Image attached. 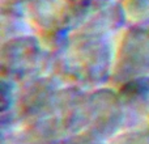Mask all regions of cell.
<instances>
[{
	"instance_id": "8",
	"label": "cell",
	"mask_w": 149,
	"mask_h": 144,
	"mask_svg": "<svg viewBox=\"0 0 149 144\" xmlns=\"http://www.w3.org/2000/svg\"><path fill=\"white\" fill-rule=\"evenodd\" d=\"M33 26L25 9V3L17 4H1L0 17V33L1 42L15 37L31 33Z\"/></svg>"
},
{
	"instance_id": "10",
	"label": "cell",
	"mask_w": 149,
	"mask_h": 144,
	"mask_svg": "<svg viewBox=\"0 0 149 144\" xmlns=\"http://www.w3.org/2000/svg\"><path fill=\"white\" fill-rule=\"evenodd\" d=\"M18 84L7 77H1L0 82V110L1 115H9L16 106Z\"/></svg>"
},
{
	"instance_id": "5",
	"label": "cell",
	"mask_w": 149,
	"mask_h": 144,
	"mask_svg": "<svg viewBox=\"0 0 149 144\" xmlns=\"http://www.w3.org/2000/svg\"><path fill=\"white\" fill-rule=\"evenodd\" d=\"M143 76H149V25H130L115 49L110 84L116 88Z\"/></svg>"
},
{
	"instance_id": "7",
	"label": "cell",
	"mask_w": 149,
	"mask_h": 144,
	"mask_svg": "<svg viewBox=\"0 0 149 144\" xmlns=\"http://www.w3.org/2000/svg\"><path fill=\"white\" fill-rule=\"evenodd\" d=\"M115 89L126 113L127 124L149 118V76L128 80Z\"/></svg>"
},
{
	"instance_id": "11",
	"label": "cell",
	"mask_w": 149,
	"mask_h": 144,
	"mask_svg": "<svg viewBox=\"0 0 149 144\" xmlns=\"http://www.w3.org/2000/svg\"><path fill=\"white\" fill-rule=\"evenodd\" d=\"M115 144H149V129H137L119 136Z\"/></svg>"
},
{
	"instance_id": "12",
	"label": "cell",
	"mask_w": 149,
	"mask_h": 144,
	"mask_svg": "<svg viewBox=\"0 0 149 144\" xmlns=\"http://www.w3.org/2000/svg\"><path fill=\"white\" fill-rule=\"evenodd\" d=\"M1 4H17V3H25V0H0Z\"/></svg>"
},
{
	"instance_id": "6",
	"label": "cell",
	"mask_w": 149,
	"mask_h": 144,
	"mask_svg": "<svg viewBox=\"0 0 149 144\" xmlns=\"http://www.w3.org/2000/svg\"><path fill=\"white\" fill-rule=\"evenodd\" d=\"M128 22L123 3L105 0L100 4L70 37L84 38H110Z\"/></svg>"
},
{
	"instance_id": "2",
	"label": "cell",
	"mask_w": 149,
	"mask_h": 144,
	"mask_svg": "<svg viewBox=\"0 0 149 144\" xmlns=\"http://www.w3.org/2000/svg\"><path fill=\"white\" fill-rule=\"evenodd\" d=\"M105 0H25L34 30L50 51L67 43L70 34Z\"/></svg>"
},
{
	"instance_id": "9",
	"label": "cell",
	"mask_w": 149,
	"mask_h": 144,
	"mask_svg": "<svg viewBox=\"0 0 149 144\" xmlns=\"http://www.w3.org/2000/svg\"><path fill=\"white\" fill-rule=\"evenodd\" d=\"M122 3L131 25H149V0H123Z\"/></svg>"
},
{
	"instance_id": "4",
	"label": "cell",
	"mask_w": 149,
	"mask_h": 144,
	"mask_svg": "<svg viewBox=\"0 0 149 144\" xmlns=\"http://www.w3.org/2000/svg\"><path fill=\"white\" fill-rule=\"evenodd\" d=\"M124 126H127L126 113L115 88L105 85L88 90L82 134L102 142Z\"/></svg>"
},
{
	"instance_id": "3",
	"label": "cell",
	"mask_w": 149,
	"mask_h": 144,
	"mask_svg": "<svg viewBox=\"0 0 149 144\" xmlns=\"http://www.w3.org/2000/svg\"><path fill=\"white\" fill-rule=\"evenodd\" d=\"M52 54L33 33L1 42L0 73L18 85L42 73H51Z\"/></svg>"
},
{
	"instance_id": "1",
	"label": "cell",
	"mask_w": 149,
	"mask_h": 144,
	"mask_svg": "<svg viewBox=\"0 0 149 144\" xmlns=\"http://www.w3.org/2000/svg\"><path fill=\"white\" fill-rule=\"evenodd\" d=\"M51 54V73L64 84L92 90L111 81L115 49L110 38L70 37Z\"/></svg>"
}]
</instances>
